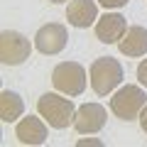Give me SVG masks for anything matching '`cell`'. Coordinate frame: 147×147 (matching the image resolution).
Masks as SVG:
<instances>
[{
	"instance_id": "cell-6",
	"label": "cell",
	"mask_w": 147,
	"mask_h": 147,
	"mask_svg": "<svg viewBox=\"0 0 147 147\" xmlns=\"http://www.w3.org/2000/svg\"><path fill=\"white\" fill-rule=\"evenodd\" d=\"M69 44V32L61 22H47L37 30L34 34V47L39 54H47V57H54V54H61Z\"/></svg>"
},
{
	"instance_id": "cell-9",
	"label": "cell",
	"mask_w": 147,
	"mask_h": 147,
	"mask_svg": "<svg viewBox=\"0 0 147 147\" xmlns=\"http://www.w3.org/2000/svg\"><path fill=\"white\" fill-rule=\"evenodd\" d=\"M66 20L69 25L86 30V27H96L98 20V0H71L66 5Z\"/></svg>"
},
{
	"instance_id": "cell-4",
	"label": "cell",
	"mask_w": 147,
	"mask_h": 147,
	"mask_svg": "<svg viewBox=\"0 0 147 147\" xmlns=\"http://www.w3.org/2000/svg\"><path fill=\"white\" fill-rule=\"evenodd\" d=\"M147 105V93L137 84H125L113 93L110 98V110L120 120H135Z\"/></svg>"
},
{
	"instance_id": "cell-8",
	"label": "cell",
	"mask_w": 147,
	"mask_h": 147,
	"mask_svg": "<svg viewBox=\"0 0 147 147\" xmlns=\"http://www.w3.org/2000/svg\"><path fill=\"white\" fill-rule=\"evenodd\" d=\"M125 32H127V20L120 12H105V15H100V20H96V37L103 44L120 42Z\"/></svg>"
},
{
	"instance_id": "cell-16",
	"label": "cell",
	"mask_w": 147,
	"mask_h": 147,
	"mask_svg": "<svg viewBox=\"0 0 147 147\" xmlns=\"http://www.w3.org/2000/svg\"><path fill=\"white\" fill-rule=\"evenodd\" d=\"M140 125H142V130L147 132V105L142 108V113H140Z\"/></svg>"
},
{
	"instance_id": "cell-1",
	"label": "cell",
	"mask_w": 147,
	"mask_h": 147,
	"mask_svg": "<svg viewBox=\"0 0 147 147\" xmlns=\"http://www.w3.org/2000/svg\"><path fill=\"white\" fill-rule=\"evenodd\" d=\"M88 79H91V88L96 96H108L120 86V81L125 79V69L118 59L113 57H100L91 64L88 69Z\"/></svg>"
},
{
	"instance_id": "cell-14",
	"label": "cell",
	"mask_w": 147,
	"mask_h": 147,
	"mask_svg": "<svg viewBox=\"0 0 147 147\" xmlns=\"http://www.w3.org/2000/svg\"><path fill=\"white\" fill-rule=\"evenodd\" d=\"M137 81H140V86L147 88V59H142L140 66H137Z\"/></svg>"
},
{
	"instance_id": "cell-3",
	"label": "cell",
	"mask_w": 147,
	"mask_h": 147,
	"mask_svg": "<svg viewBox=\"0 0 147 147\" xmlns=\"http://www.w3.org/2000/svg\"><path fill=\"white\" fill-rule=\"evenodd\" d=\"M88 81V74L79 61H61L52 71V86L64 96H81Z\"/></svg>"
},
{
	"instance_id": "cell-7",
	"label": "cell",
	"mask_w": 147,
	"mask_h": 147,
	"mask_svg": "<svg viewBox=\"0 0 147 147\" xmlns=\"http://www.w3.org/2000/svg\"><path fill=\"white\" fill-rule=\"evenodd\" d=\"M108 123V113L100 103H84L81 108H76V120H74V127L79 135H93V132H100Z\"/></svg>"
},
{
	"instance_id": "cell-10",
	"label": "cell",
	"mask_w": 147,
	"mask_h": 147,
	"mask_svg": "<svg viewBox=\"0 0 147 147\" xmlns=\"http://www.w3.org/2000/svg\"><path fill=\"white\" fill-rule=\"evenodd\" d=\"M47 120H42L39 115H25L15 127V135L22 145H44L49 137L47 132Z\"/></svg>"
},
{
	"instance_id": "cell-11",
	"label": "cell",
	"mask_w": 147,
	"mask_h": 147,
	"mask_svg": "<svg viewBox=\"0 0 147 147\" xmlns=\"http://www.w3.org/2000/svg\"><path fill=\"white\" fill-rule=\"evenodd\" d=\"M118 44H120V54H125V57H142V54H147V30L140 25L127 27V32Z\"/></svg>"
},
{
	"instance_id": "cell-15",
	"label": "cell",
	"mask_w": 147,
	"mask_h": 147,
	"mask_svg": "<svg viewBox=\"0 0 147 147\" xmlns=\"http://www.w3.org/2000/svg\"><path fill=\"white\" fill-rule=\"evenodd\" d=\"M76 145L79 147H103V142L100 140H79Z\"/></svg>"
},
{
	"instance_id": "cell-13",
	"label": "cell",
	"mask_w": 147,
	"mask_h": 147,
	"mask_svg": "<svg viewBox=\"0 0 147 147\" xmlns=\"http://www.w3.org/2000/svg\"><path fill=\"white\" fill-rule=\"evenodd\" d=\"M130 0H98V5L108 7V10H118V7H125Z\"/></svg>"
},
{
	"instance_id": "cell-17",
	"label": "cell",
	"mask_w": 147,
	"mask_h": 147,
	"mask_svg": "<svg viewBox=\"0 0 147 147\" xmlns=\"http://www.w3.org/2000/svg\"><path fill=\"white\" fill-rule=\"evenodd\" d=\"M49 3H57V5H59V3H66V0H49Z\"/></svg>"
},
{
	"instance_id": "cell-12",
	"label": "cell",
	"mask_w": 147,
	"mask_h": 147,
	"mask_svg": "<svg viewBox=\"0 0 147 147\" xmlns=\"http://www.w3.org/2000/svg\"><path fill=\"white\" fill-rule=\"evenodd\" d=\"M25 110V100L15 91H3L0 93V118L3 123H15Z\"/></svg>"
},
{
	"instance_id": "cell-5",
	"label": "cell",
	"mask_w": 147,
	"mask_h": 147,
	"mask_svg": "<svg viewBox=\"0 0 147 147\" xmlns=\"http://www.w3.org/2000/svg\"><path fill=\"white\" fill-rule=\"evenodd\" d=\"M32 52V44L22 32L15 30H3L0 34V59L5 66H17V64L27 61Z\"/></svg>"
},
{
	"instance_id": "cell-2",
	"label": "cell",
	"mask_w": 147,
	"mask_h": 147,
	"mask_svg": "<svg viewBox=\"0 0 147 147\" xmlns=\"http://www.w3.org/2000/svg\"><path fill=\"white\" fill-rule=\"evenodd\" d=\"M37 110L57 130H64V127L74 125V120H76V105L69 98H61L59 93H42L37 100Z\"/></svg>"
}]
</instances>
